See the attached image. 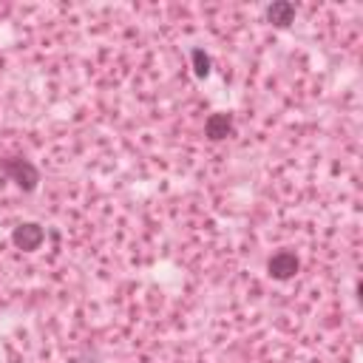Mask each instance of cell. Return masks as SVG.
Returning <instances> with one entry per match:
<instances>
[{
	"mask_svg": "<svg viewBox=\"0 0 363 363\" xmlns=\"http://www.w3.org/2000/svg\"><path fill=\"white\" fill-rule=\"evenodd\" d=\"M267 20H269L272 26H278V28H286V26L295 20V3H289V0H275V3H269V6H267Z\"/></svg>",
	"mask_w": 363,
	"mask_h": 363,
	"instance_id": "obj_5",
	"label": "cell"
},
{
	"mask_svg": "<svg viewBox=\"0 0 363 363\" xmlns=\"http://www.w3.org/2000/svg\"><path fill=\"white\" fill-rule=\"evenodd\" d=\"M298 269H301V261H298V255H295L292 250H278V252H272L269 261H267V272H269V278H275V281H289Z\"/></svg>",
	"mask_w": 363,
	"mask_h": 363,
	"instance_id": "obj_3",
	"label": "cell"
},
{
	"mask_svg": "<svg viewBox=\"0 0 363 363\" xmlns=\"http://www.w3.org/2000/svg\"><path fill=\"white\" fill-rule=\"evenodd\" d=\"M0 170H3L20 190H26V193L37 190V184H40V170L34 167V162H28V159H23V156H6V159H0Z\"/></svg>",
	"mask_w": 363,
	"mask_h": 363,
	"instance_id": "obj_1",
	"label": "cell"
},
{
	"mask_svg": "<svg viewBox=\"0 0 363 363\" xmlns=\"http://www.w3.org/2000/svg\"><path fill=\"white\" fill-rule=\"evenodd\" d=\"M233 130H235V119H233V113L216 111V113H210V116L204 119V136H207L210 142H221V139L233 136Z\"/></svg>",
	"mask_w": 363,
	"mask_h": 363,
	"instance_id": "obj_4",
	"label": "cell"
},
{
	"mask_svg": "<svg viewBox=\"0 0 363 363\" xmlns=\"http://www.w3.org/2000/svg\"><path fill=\"white\" fill-rule=\"evenodd\" d=\"M43 241H45V230H43L37 221H23V224H17V227L11 230V244H14L17 250H23V252L40 250Z\"/></svg>",
	"mask_w": 363,
	"mask_h": 363,
	"instance_id": "obj_2",
	"label": "cell"
},
{
	"mask_svg": "<svg viewBox=\"0 0 363 363\" xmlns=\"http://www.w3.org/2000/svg\"><path fill=\"white\" fill-rule=\"evenodd\" d=\"M190 68H193V74H196L199 79H204V77L210 74V68H213L210 54H207L204 48H193V51H190Z\"/></svg>",
	"mask_w": 363,
	"mask_h": 363,
	"instance_id": "obj_6",
	"label": "cell"
}]
</instances>
